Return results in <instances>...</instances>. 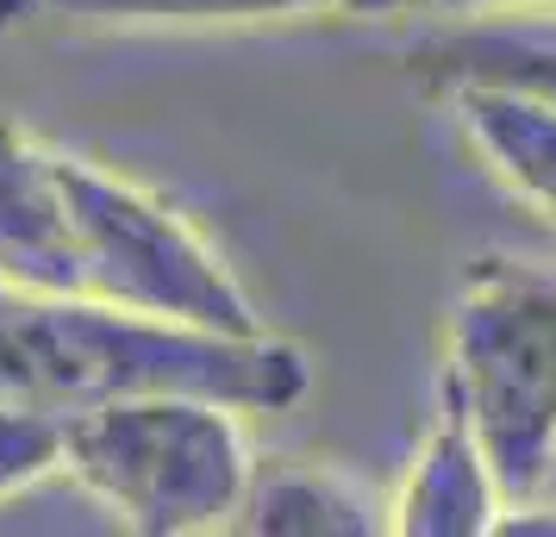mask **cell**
Returning a JSON list of instances; mask_svg holds the SVG:
<instances>
[{"instance_id":"obj_3","label":"cell","mask_w":556,"mask_h":537,"mask_svg":"<svg viewBox=\"0 0 556 537\" xmlns=\"http://www.w3.org/2000/svg\"><path fill=\"white\" fill-rule=\"evenodd\" d=\"M444 407L488 457L501 500L556 475V269L488 256L444 312Z\"/></svg>"},{"instance_id":"obj_4","label":"cell","mask_w":556,"mask_h":537,"mask_svg":"<svg viewBox=\"0 0 556 537\" xmlns=\"http://www.w3.org/2000/svg\"><path fill=\"white\" fill-rule=\"evenodd\" d=\"M63 201H70L76 276L88 301H106L138 319L194 325V332H269V319L256 312L251 287L238 282L219 244L144 181L81 151H63Z\"/></svg>"},{"instance_id":"obj_5","label":"cell","mask_w":556,"mask_h":537,"mask_svg":"<svg viewBox=\"0 0 556 537\" xmlns=\"http://www.w3.org/2000/svg\"><path fill=\"white\" fill-rule=\"evenodd\" d=\"M0 287L81 294L70 201H63V144L0 113Z\"/></svg>"},{"instance_id":"obj_6","label":"cell","mask_w":556,"mask_h":537,"mask_svg":"<svg viewBox=\"0 0 556 537\" xmlns=\"http://www.w3.org/2000/svg\"><path fill=\"white\" fill-rule=\"evenodd\" d=\"M413 76L431 88L451 81H506L556 101V7H488V13H451V26L426 31L413 51Z\"/></svg>"},{"instance_id":"obj_11","label":"cell","mask_w":556,"mask_h":537,"mask_svg":"<svg viewBox=\"0 0 556 537\" xmlns=\"http://www.w3.org/2000/svg\"><path fill=\"white\" fill-rule=\"evenodd\" d=\"M56 457H63V419L31 407H0V500L56 475Z\"/></svg>"},{"instance_id":"obj_2","label":"cell","mask_w":556,"mask_h":537,"mask_svg":"<svg viewBox=\"0 0 556 537\" xmlns=\"http://www.w3.org/2000/svg\"><path fill=\"white\" fill-rule=\"evenodd\" d=\"M56 469L101 500L138 537H201L231 532V512L251 482L244 412L213 394H113L63 412Z\"/></svg>"},{"instance_id":"obj_9","label":"cell","mask_w":556,"mask_h":537,"mask_svg":"<svg viewBox=\"0 0 556 537\" xmlns=\"http://www.w3.org/2000/svg\"><path fill=\"white\" fill-rule=\"evenodd\" d=\"M231 532L251 537H369L388 532V500L338 462H256Z\"/></svg>"},{"instance_id":"obj_1","label":"cell","mask_w":556,"mask_h":537,"mask_svg":"<svg viewBox=\"0 0 556 537\" xmlns=\"http://www.w3.org/2000/svg\"><path fill=\"white\" fill-rule=\"evenodd\" d=\"M213 394L238 412H288L313 387V362L294 337L194 332L138 319L88 294L0 287V407L63 412L113 394Z\"/></svg>"},{"instance_id":"obj_12","label":"cell","mask_w":556,"mask_h":537,"mask_svg":"<svg viewBox=\"0 0 556 537\" xmlns=\"http://www.w3.org/2000/svg\"><path fill=\"white\" fill-rule=\"evenodd\" d=\"M438 13H488V7H556V0H426Z\"/></svg>"},{"instance_id":"obj_7","label":"cell","mask_w":556,"mask_h":537,"mask_svg":"<svg viewBox=\"0 0 556 537\" xmlns=\"http://www.w3.org/2000/svg\"><path fill=\"white\" fill-rule=\"evenodd\" d=\"M451 119L481 169L556 226V101L506 81H451Z\"/></svg>"},{"instance_id":"obj_10","label":"cell","mask_w":556,"mask_h":537,"mask_svg":"<svg viewBox=\"0 0 556 537\" xmlns=\"http://www.w3.org/2000/svg\"><path fill=\"white\" fill-rule=\"evenodd\" d=\"M394 7L406 0H0V26H263Z\"/></svg>"},{"instance_id":"obj_8","label":"cell","mask_w":556,"mask_h":537,"mask_svg":"<svg viewBox=\"0 0 556 537\" xmlns=\"http://www.w3.org/2000/svg\"><path fill=\"white\" fill-rule=\"evenodd\" d=\"M501 482L451 407L419 437L401 487L388 494V532L401 537H488L501 519Z\"/></svg>"}]
</instances>
